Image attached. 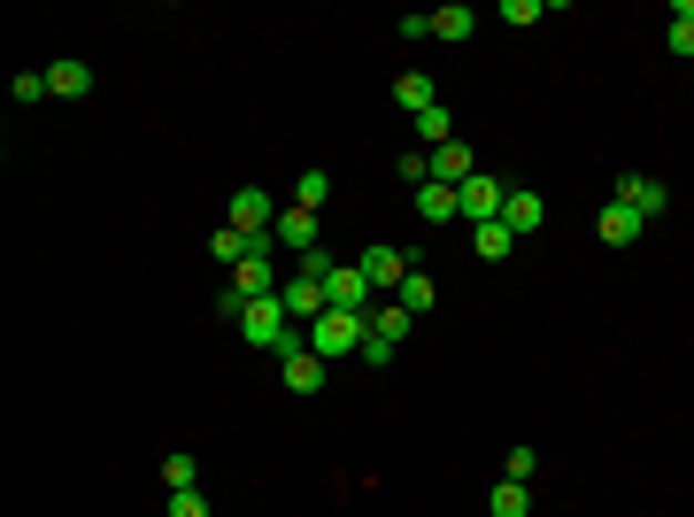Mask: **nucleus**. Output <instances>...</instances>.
Instances as JSON below:
<instances>
[{"label": "nucleus", "mask_w": 694, "mask_h": 517, "mask_svg": "<svg viewBox=\"0 0 694 517\" xmlns=\"http://www.w3.org/2000/svg\"><path fill=\"white\" fill-rule=\"evenodd\" d=\"M456 201H463V216H471V232H479V224H494V216H502V201H510V185H502V178H471V185H456Z\"/></svg>", "instance_id": "7"}, {"label": "nucleus", "mask_w": 694, "mask_h": 517, "mask_svg": "<svg viewBox=\"0 0 694 517\" xmlns=\"http://www.w3.org/2000/svg\"><path fill=\"white\" fill-rule=\"evenodd\" d=\"M8 93H16V109H31V101H47L54 85H47V70H16V85H8Z\"/></svg>", "instance_id": "24"}, {"label": "nucleus", "mask_w": 694, "mask_h": 517, "mask_svg": "<svg viewBox=\"0 0 694 517\" xmlns=\"http://www.w3.org/2000/svg\"><path fill=\"white\" fill-rule=\"evenodd\" d=\"M487 510H494V517H524V510H532V495H524V479H502V487L487 495Z\"/></svg>", "instance_id": "23"}, {"label": "nucleus", "mask_w": 694, "mask_h": 517, "mask_svg": "<svg viewBox=\"0 0 694 517\" xmlns=\"http://www.w3.org/2000/svg\"><path fill=\"white\" fill-rule=\"evenodd\" d=\"M417 216H425V224H448V216H463L456 185H432V178H425V185H417Z\"/></svg>", "instance_id": "16"}, {"label": "nucleus", "mask_w": 694, "mask_h": 517, "mask_svg": "<svg viewBox=\"0 0 694 517\" xmlns=\"http://www.w3.org/2000/svg\"><path fill=\"white\" fill-rule=\"evenodd\" d=\"M672 54H694V0H672V31H664Z\"/></svg>", "instance_id": "22"}, {"label": "nucleus", "mask_w": 694, "mask_h": 517, "mask_svg": "<svg viewBox=\"0 0 694 517\" xmlns=\"http://www.w3.org/2000/svg\"><path fill=\"white\" fill-rule=\"evenodd\" d=\"M317 209H278V232H271V247H286V255H317Z\"/></svg>", "instance_id": "8"}, {"label": "nucleus", "mask_w": 694, "mask_h": 517, "mask_svg": "<svg viewBox=\"0 0 694 517\" xmlns=\"http://www.w3.org/2000/svg\"><path fill=\"white\" fill-rule=\"evenodd\" d=\"M471 31H479V16H471V8H463V0H456V8H440V16H432V39H448V47H456V39H471Z\"/></svg>", "instance_id": "17"}, {"label": "nucleus", "mask_w": 694, "mask_h": 517, "mask_svg": "<svg viewBox=\"0 0 694 517\" xmlns=\"http://www.w3.org/2000/svg\"><path fill=\"white\" fill-rule=\"evenodd\" d=\"M363 363H370V371H386V363H394V341H378V333H370V341H363Z\"/></svg>", "instance_id": "31"}, {"label": "nucleus", "mask_w": 694, "mask_h": 517, "mask_svg": "<svg viewBox=\"0 0 694 517\" xmlns=\"http://www.w3.org/2000/svg\"><path fill=\"white\" fill-rule=\"evenodd\" d=\"M618 201H625V209H641V216L656 224V216L672 209V185H664V178H641V171H625V178H618Z\"/></svg>", "instance_id": "9"}, {"label": "nucleus", "mask_w": 694, "mask_h": 517, "mask_svg": "<svg viewBox=\"0 0 694 517\" xmlns=\"http://www.w3.org/2000/svg\"><path fill=\"white\" fill-rule=\"evenodd\" d=\"M47 85H54V93H62V101H85V93H93V70H85V62H78V54H62V62H54V70H47Z\"/></svg>", "instance_id": "15"}, {"label": "nucleus", "mask_w": 694, "mask_h": 517, "mask_svg": "<svg viewBox=\"0 0 694 517\" xmlns=\"http://www.w3.org/2000/svg\"><path fill=\"white\" fill-rule=\"evenodd\" d=\"M425 171H432V185H471V178H479V163H471V148H463V140H448V148H432V155H425Z\"/></svg>", "instance_id": "10"}, {"label": "nucleus", "mask_w": 694, "mask_h": 517, "mask_svg": "<svg viewBox=\"0 0 694 517\" xmlns=\"http://www.w3.org/2000/svg\"><path fill=\"white\" fill-rule=\"evenodd\" d=\"M278 302H286V317H294V325H302V333H309V325H317V317H325V278H317V271H302V263H294V271H286V286H278Z\"/></svg>", "instance_id": "4"}, {"label": "nucleus", "mask_w": 694, "mask_h": 517, "mask_svg": "<svg viewBox=\"0 0 694 517\" xmlns=\"http://www.w3.org/2000/svg\"><path fill=\"white\" fill-rule=\"evenodd\" d=\"M409 325H417V317H409L401 302H378V310H370V333H378V341H394V347H401V333H409Z\"/></svg>", "instance_id": "20"}, {"label": "nucleus", "mask_w": 694, "mask_h": 517, "mask_svg": "<svg viewBox=\"0 0 694 517\" xmlns=\"http://www.w3.org/2000/svg\"><path fill=\"white\" fill-rule=\"evenodd\" d=\"M239 341L255 347V355H278V363H286L294 347H309V333H302V325L286 317V302L271 294V302H247V317H239Z\"/></svg>", "instance_id": "1"}, {"label": "nucleus", "mask_w": 694, "mask_h": 517, "mask_svg": "<svg viewBox=\"0 0 694 517\" xmlns=\"http://www.w3.org/2000/svg\"><path fill=\"white\" fill-rule=\"evenodd\" d=\"M502 224H510V232H540V224H548V201H540V193H532V185H510V201H502Z\"/></svg>", "instance_id": "13"}, {"label": "nucleus", "mask_w": 694, "mask_h": 517, "mask_svg": "<svg viewBox=\"0 0 694 517\" xmlns=\"http://www.w3.org/2000/svg\"><path fill=\"white\" fill-rule=\"evenodd\" d=\"M409 124H417V140H425V155L456 140V124H448V101H440V109H425V116H409Z\"/></svg>", "instance_id": "18"}, {"label": "nucleus", "mask_w": 694, "mask_h": 517, "mask_svg": "<svg viewBox=\"0 0 694 517\" xmlns=\"http://www.w3.org/2000/svg\"><path fill=\"white\" fill-rule=\"evenodd\" d=\"M355 271L370 278V294H394L417 263H409V247H386V240H378V247H363V263H355Z\"/></svg>", "instance_id": "5"}, {"label": "nucleus", "mask_w": 694, "mask_h": 517, "mask_svg": "<svg viewBox=\"0 0 694 517\" xmlns=\"http://www.w3.org/2000/svg\"><path fill=\"white\" fill-rule=\"evenodd\" d=\"M394 302H401L409 317H425V310H432V278H425V271H409V278L394 286Z\"/></svg>", "instance_id": "21"}, {"label": "nucleus", "mask_w": 694, "mask_h": 517, "mask_svg": "<svg viewBox=\"0 0 694 517\" xmlns=\"http://www.w3.org/2000/svg\"><path fill=\"white\" fill-rule=\"evenodd\" d=\"M594 232H602V247H633V240L649 232V216H641V209H625V201H610Z\"/></svg>", "instance_id": "11"}, {"label": "nucleus", "mask_w": 694, "mask_h": 517, "mask_svg": "<svg viewBox=\"0 0 694 517\" xmlns=\"http://www.w3.org/2000/svg\"><path fill=\"white\" fill-rule=\"evenodd\" d=\"M548 16V0H502V23H540Z\"/></svg>", "instance_id": "26"}, {"label": "nucleus", "mask_w": 694, "mask_h": 517, "mask_svg": "<svg viewBox=\"0 0 694 517\" xmlns=\"http://www.w3.org/2000/svg\"><path fill=\"white\" fill-rule=\"evenodd\" d=\"M224 209H232L224 224H232V232H247V240H271V232H278V201H271L263 185H239Z\"/></svg>", "instance_id": "3"}, {"label": "nucleus", "mask_w": 694, "mask_h": 517, "mask_svg": "<svg viewBox=\"0 0 694 517\" xmlns=\"http://www.w3.org/2000/svg\"><path fill=\"white\" fill-rule=\"evenodd\" d=\"M532 472H540V456H532V448H510V464H502V479H532Z\"/></svg>", "instance_id": "30"}, {"label": "nucleus", "mask_w": 694, "mask_h": 517, "mask_svg": "<svg viewBox=\"0 0 694 517\" xmlns=\"http://www.w3.org/2000/svg\"><path fill=\"white\" fill-rule=\"evenodd\" d=\"M370 302H378V294H370V278H363V271H355V263H333V271H325V310H355V317H370Z\"/></svg>", "instance_id": "6"}, {"label": "nucleus", "mask_w": 694, "mask_h": 517, "mask_svg": "<svg viewBox=\"0 0 694 517\" xmlns=\"http://www.w3.org/2000/svg\"><path fill=\"white\" fill-rule=\"evenodd\" d=\"M325 193H333V178H325V171H302V185H294V209H325Z\"/></svg>", "instance_id": "25"}, {"label": "nucleus", "mask_w": 694, "mask_h": 517, "mask_svg": "<svg viewBox=\"0 0 694 517\" xmlns=\"http://www.w3.org/2000/svg\"><path fill=\"white\" fill-rule=\"evenodd\" d=\"M163 479H171V495H177V487H193L201 472H193V456H163Z\"/></svg>", "instance_id": "27"}, {"label": "nucleus", "mask_w": 694, "mask_h": 517, "mask_svg": "<svg viewBox=\"0 0 694 517\" xmlns=\"http://www.w3.org/2000/svg\"><path fill=\"white\" fill-rule=\"evenodd\" d=\"M394 101H401L409 116H425V109H440V85H432L425 70H401V78H394Z\"/></svg>", "instance_id": "14"}, {"label": "nucleus", "mask_w": 694, "mask_h": 517, "mask_svg": "<svg viewBox=\"0 0 694 517\" xmlns=\"http://www.w3.org/2000/svg\"><path fill=\"white\" fill-rule=\"evenodd\" d=\"M171 517H208V503H201V487H177V495H171Z\"/></svg>", "instance_id": "28"}, {"label": "nucleus", "mask_w": 694, "mask_h": 517, "mask_svg": "<svg viewBox=\"0 0 694 517\" xmlns=\"http://www.w3.org/2000/svg\"><path fill=\"white\" fill-rule=\"evenodd\" d=\"M510 240H518V232H510V224H502V216H494V224H479V232H471V247H479V263H502V255H510Z\"/></svg>", "instance_id": "19"}, {"label": "nucleus", "mask_w": 694, "mask_h": 517, "mask_svg": "<svg viewBox=\"0 0 694 517\" xmlns=\"http://www.w3.org/2000/svg\"><path fill=\"white\" fill-rule=\"evenodd\" d=\"M394 171L409 178V193H417V185H425V178H432V171H425V148H409V155H401V163H394Z\"/></svg>", "instance_id": "29"}, {"label": "nucleus", "mask_w": 694, "mask_h": 517, "mask_svg": "<svg viewBox=\"0 0 694 517\" xmlns=\"http://www.w3.org/2000/svg\"><path fill=\"white\" fill-rule=\"evenodd\" d=\"M278 378H286V394H317V386H325V355H317V347H294V355L278 363Z\"/></svg>", "instance_id": "12"}, {"label": "nucleus", "mask_w": 694, "mask_h": 517, "mask_svg": "<svg viewBox=\"0 0 694 517\" xmlns=\"http://www.w3.org/2000/svg\"><path fill=\"white\" fill-rule=\"evenodd\" d=\"M363 341H370V317H355V310H325L317 325H309V347L333 363V355H363Z\"/></svg>", "instance_id": "2"}]
</instances>
